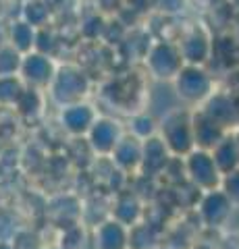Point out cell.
Wrapping results in <instances>:
<instances>
[{"label": "cell", "mask_w": 239, "mask_h": 249, "mask_svg": "<svg viewBox=\"0 0 239 249\" xmlns=\"http://www.w3.org/2000/svg\"><path fill=\"white\" fill-rule=\"evenodd\" d=\"M46 89H48L50 100L60 108V106L86 100L92 89V81L81 67L60 65V67H56L55 77H52V81L48 83Z\"/></svg>", "instance_id": "cell-1"}, {"label": "cell", "mask_w": 239, "mask_h": 249, "mask_svg": "<svg viewBox=\"0 0 239 249\" xmlns=\"http://www.w3.org/2000/svg\"><path fill=\"white\" fill-rule=\"evenodd\" d=\"M158 135L163 137L168 152L177 158L187 156L196 147L194 131H191V110L187 108H175L158 121Z\"/></svg>", "instance_id": "cell-2"}, {"label": "cell", "mask_w": 239, "mask_h": 249, "mask_svg": "<svg viewBox=\"0 0 239 249\" xmlns=\"http://www.w3.org/2000/svg\"><path fill=\"white\" fill-rule=\"evenodd\" d=\"M171 83L183 106L204 104L214 91L212 75L200 65H183L181 71L175 75V79Z\"/></svg>", "instance_id": "cell-3"}, {"label": "cell", "mask_w": 239, "mask_h": 249, "mask_svg": "<svg viewBox=\"0 0 239 249\" xmlns=\"http://www.w3.org/2000/svg\"><path fill=\"white\" fill-rule=\"evenodd\" d=\"M183 168H185V178L196 191H212L219 189L222 175L212 158L210 150H202V147H194L187 156H183Z\"/></svg>", "instance_id": "cell-4"}, {"label": "cell", "mask_w": 239, "mask_h": 249, "mask_svg": "<svg viewBox=\"0 0 239 249\" xmlns=\"http://www.w3.org/2000/svg\"><path fill=\"white\" fill-rule=\"evenodd\" d=\"M185 65L175 42L156 40L146 50V69L156 81H173Z\"/></svg>", "instance_id": "cell-5"}, {"label": "cell", "mask_w": 239, "mask_h": 249, "mask_svg": "<svg viewBox=\"0 0 239 249\" xmlns=\"http://www.w3.org/2000/svg\"><path fill=\"white\" fill-rule=\"evenodd\" d=\"M123 135H125V131H123V124L119 121L110 119V116H98L92 129L88 131L86 143L92 154L100 156V158H109Z\"/></svg>", "instance_id": "cell-6"}, {"label": "cell", "mask_w": 239, "mask_h": 249, "mask_svg": "<svg viewBox=\"0 0 239 249\" xmlns=\"http://www.w3.org/2000/svg\"><path fill=\"white\" fill-rule=\"evenodd\" d=\"M56 71V65L52 56L42 54L37 50H32L27 54H23L21 58V67H19V77L27 88H36V89H46L48 83L52 81Z\"/></svg>", "instance_id": "cell-7"}, {"label": "cell", "mask_w": 239, "mask_h": 249, "mask_svg": "<svg viewBox=\"0 0 239 249\" xmlns=\"http://www.w3.org/2000/svg\"><path fill=\"white\" fill-rule=\"evenodd\" d=\"M98 110L90 102L81 100V102H73L67 106H60L58 110V124L63 127V131L71 137H86L88 131L92 129V124L98 119Z\"/></svg>", "instance_id": "cell-8"}, {"label": "cell", "mask_w": 239, "mask_h": 249, "mask_svg": "<svg viewBox=\"0 0 239 249\" xmlns=\"http://www.w3.org/2000/svg\"><path fill=\"white\" fill-rule=\"evenodd\" d=\"M177 48H179L185 65L204 67L212 56L214 44H212V37L208 36V31L204 27L194 25L181 36V40L177 42Z\"/></svg>", "instance_id": "cell-9"}, {"label": "cell", "mask_w": 239, "mask_h": 249, "mask_svg": "<svg viewBox=\"0 0 239 249\" xmlns=\"http://www.w3.org/2000/svg\"><path fill=\"white\" fill-rule=\"evenodd\" d=\"M233 204L231 199L225 196V191L221 189H212V191H204L200 193V204H198V218L202 220V224L210 229H219L222 224H227L233 212Z\"/></svg>", "instance_id": "cell-10"}, {"label": "cell", "mask_w": 239, "mask_h": 249, "mask_svg": "<svg viewBox=\"0 0 239 249\" xmlns=\"http://www.w3.org/2000/svg\"><path fill=\"white\" fill-rule=\"evenodd\" d=\"M173 154L168 152L166 143L163 142V137L158 133L152 135L142 142V164H140V173L144 177H160L165 173V168L168 166Z\"/></svg>", "instance_id": "cell-11"}, {"label": "cell", "mask_w": 239, "mask_h": 249, "mask_svg": "<svg viewBox=\"0 0 239 249\" xmlns=\"http://www.w3.org/2000/svg\"><path fill=\"white\" fill-rule=\"evenodd\" d=\"M110 162L117 166L121 173L131 175V173H140L142 164V139L133 137L131 133H125L119 143L114 145V150L110 152Z\"/></svg>", "instance_id": "cell-12"}, {"label": "cell", "mask_w": 239, "mask_h": 249, "mask_svg": "<svg viewBox=\"0 0 239 249\" xmlns=\"http://www.w3.org/2000/svg\"><path fill=\"white\" fill-rule=\"evenodd\" d=\"M94 249H129V229L114 218L98 222L94 229Z\"/></svg>", "instance_id": "cell-13"}, {"label": "cell", "mask_w": 239, "mask_h": 249, "mask_svg": "<svg viewBox=\"0 0 239 249\" xmlns=\"http://www.w3.org/2000/svg\"><path fill=\"white\" fill-rule=\"evenodd\" d=\"M191 131H194L196 147H202V150H212V147L227 135V131L222 129L221 124L214 123L202 108L191 110Z\"/></svg>", "instance_id": "cell-14"}, {"label": "cell", "mask_w": 239, "mask_h": 249, "mask_svg": "<svg viewBox=\"0 0 239 249\" xmlns=\"http://www.w3.org/2000/svg\"><path fill=\"white\" fill-rule=\"evenodd\" d=\"M110 218L119 220L121 224H125L127 229H131L133 224H137L144 218V204L140 196L135 191H119L117 197L112 201L110 208Z\"/></svg>", "instance_id": "cell-15"}, {"label": "cell", "mask_w": 239, "mask_h": 249, "mask_svg": "<svg viewBox=\"0 0 239 249\" xmlns=\"http://www.w3.org/2000/svg\"><path fill=\"white\" fill-rule=\"evenodd\" d=\"M200 108L210 116V119L221 124L222 129H229V127H233V123H237L239 119V114H237V108L233 104V100H231L227 93H217V91H212L210 93V98L206 100L204 104H200Z\"/></svg>", "instance_id": "cell-16"}, {"label": "cell", "mask_w": 239, "mask_h": 249, "mask_svg": "<svg viewBox=\"0 0 239 249\" xmlns=\"http://www.w3.org/2000/svg\"><path fill=\"white\" fill-rule=\"evenodd\" d=\"M210 152H212V158L221 170V175H227L231 170L239 168V139L235 135L227 133Z\"/></svg>", "instance_id": "cell-17"}, {"label": "cell", "mask_w": 239, "mask_h": 249, "mask_svg": "<svg viewBox=\"0 0 239 249\" xmlns=\"http://www.w3.org/2000/svg\"><path fill=\"white\" fill-rule=\"evenodd\" d=\"M44 89H36V88H25L21 93V98L17 100V104L13 106L15 114L19 119L25 121H36L37 116L44 112Z\"/></svg>", "instance_id": "cell-18"}, {"label": "cell", "mask_w": 239, "mask_h": 249, "mask_svg": "<svg viewBox=\"0 0 239 249\" xmlns=\"http://www.w3.org/2000/svg\"><path fill=\"white\" fill-rule=\"evenodd\" d=\"M36 36H37V29L34 25H29L27 21L19 19L9 29V44L13 48H17L21 54H27L36 48Z\"/></svg>", "instance_id": "cell-19"}, {"label": "cell", "mask_w": 239, "mask_h": 249, "mask_svg": "<svg viewBox=\"0 0 239 249\" xmlns=\"http://www.w3.org/2000/svg\"><path fill=\"white\" fill-rule=\"evenodd\" d=\"M158 231L150 222L140 220L129 229V249H158Z\"/></svg>", "instance_id": "cell-20"}, {"label": "cell", "mask_w": 239, "mask_h": 249, "mask_svg": "<svg viewBox=\"0 0 239 249\" xmlns=\"http://www.w3.org/2000/svg\"><path fill=\"white\" fill-rule=\"evenodd\" d=\"M27 85L23 83L19 75H4L0 77V108H13L21 98L23 89Z\"/></svg>", "instance_id": "cell-21"}, {"label": "cell", "mask_w": 239, "mask_h": 249, "mask_svg": "<svg viewBox=\"0 0 239 249\" xmlns=\"http://www.w3.org/2000/svg\"><path fill=\"white\" fill-rule=\"evenodd\" d=\"M129 133L144 142V139L158 133V119L148 110L137 112L131 116V121H129Z\"/></svg>", "instance_id": "cell-22"}, {"label": "cell", "mask_w": 239, "mask_h": 249, "mask_svg": "<svg viewBox=\"0 0 239 249\" xmlns=\"http://www.w3.org/2000/svg\"><path fill=\"white\" fill-rule=\"evenodd\" d=\"M50 19V4L46 0H27L25 9H23V21H27L29 25L36 29L46 27Z\"/></svg>", "instance_id": "cell-23"}, {"label": "cell", "mask_w": 239, "mask_h": 249, "mask_svg": "<svg viewBox=\"0 0 239 249\" xmlns=\"http://www.w3.org/2000/svg\"><path fill=\"white\" fill-rule=\"evenodd\" d=\"M21 58H23V54L17 48H13L11 44H2V46H0V77H4V75H19Z\"/></svg>", "instance_id": "cell-24"}, {"label": "cell", "mask_w": 239, "mask_h": 249, "mask_svg": "<svg viewBox=\"0 0 239 249\" xmlns=\"http://www.w3.org/2000/svg\"><path fill=\"white\" fill-rule=\"evenodd\" d=\"M83 239H86V235H83L81 224H73V227L65 229V232L60 235L58 247H60V249H81L83 243H86Z\"/></svg>", "instance_id": "cell-25"}, {"label": "cell", "mask_w": 239, "mask_h": 249, "mask_svg": "<svg viewBox=\"0 0 239 249\" xmlns=\"http://www.w3.org/2000/svg\"><path fill=\"white\" fill-rule=\"evenodd\" d=\"M221 189L225 191V196L231 199L233 206H239V168L231 170V173L222 175Z\"/></svg>", "instance_id": "cell-26"}, {"label": "cell", "mask_w": 239, "mask_h": 249, "mask_svg": "<svg viewBox=\"0 0 239 249\" xmlns=\"http://www.w3.org/2000/svg\"><path fill=\"white\" fill-rule=\"evenodd\" d=\"M150 6L163 15H179L185 9V0H150Z\"/></svg>", "instance_id": "cell-27"}, {"label": "cell", "mask_w": 239, "mask_h": 249, "mask_svg": "<svg viewBox=\"0 0 239 249\" xmlns=\"http://www.w3.org/2000/svg\"><path fill=\"white\" fill-rule=\"evenodd\" d=\"M0 249H15L13 241H0Z\"/></svg>", "instance_id": "cell-28"}, {"label": "cell", "mask_w": 239, "mask_h": 249, "mask_svg": "<svg viewBox=\"0 0 239 249\" xmlns=\"http://www.w3.org/2000/svg\"><path fill=\"white\" fill-rule=\"evenodd\" d=\"M55 249H60V247H55Z\"/></svg>", "instance_id": "cell-29"}]
</instances>
